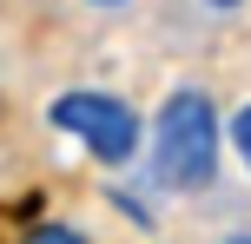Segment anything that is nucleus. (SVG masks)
I'll list each match as a JSON object with an SVG mask.
<instances>
[{
    "instance_id": "obj_1",
    "label": "nucleus",
    "mask_w": 251,
    "mask_h": 244,
    "mask_svg": "<svg viewBox=\"0 0 251 244\" xmlns=\"http://www.w3.org/2000/svg\"><path fill=\"white\" fill-rule=\"evenodd\" d=\"M152 178L165 192H205L218 178V112L199 86H178L152 126Z\"/></svg>"
},
{
    "instance_id": "obj_2",
    "label": "nucleus",
    "mask_w": 251,
    "mask_h": 244,
    "mask_svg": "<svg viewBox=\"0 0 251 244\" xmlns=\"http://www.w3.org/2000/svg\"><path fill=\"white\" fill-rule=\"evenodd\" d=\"M53 126L73 132L100 165H126V158L139 152V112L126 99H113V92H86V86L60 92V99H53Z\"/></svg>"
},
{
    "instance_id": "obj_3",
    "label": "nucleus",
    "mask_w": 251,
    "mask_h": 244,
    "mask_svg": "<svg viewBox=\"0 0 251 244\" xmlns=\"http://www.w3.org/2000/svg\"><path fill=\"white\" fill-rule=\"evenodd\" d=\"M26 244H86L73 231V224H33V231H26Z\"/></svg>"
},
{
    "instance_id": "obj_4",
    "label": "nucleus",
    "mask_w": 251,
    "mask_h": 244,
    "mask_svg": "<svg viewBox=\"0 0 251 244\" xmlns=\"http://www.w3.org/2000/svg\"><path fill=\"white\" fill-rule=\"evenodd\" d=\"M231 145H238V158H245V172H251V106L231 112Z\"/></svg>"
},
{
    "instance_id": "obj_5",
    "label": "nucleus",
    "mask_w": 251,
    "mask_h": 244,
    "mask_svg": "<svg viewBox=\"0 0 251 244\" xmlns=\"http://www.w3.org/2000/svg\"><path fill=\"white\" fill-rule=\"evenodd\" d=\"M225 244H251V231H231V238H225Z\"/></svg>"
},
{
    "instance_id": "obj_6",
    "label": "nucleus",
    "mask_w": 251,
    "mask_h": 244,
    "mask_svg": "<svg viewBox=\"0 0 251 244\" xmlns=\"http://www.w3.org/2000/svg\"><path fill=\"white\" fill-rule=\"evenodd\" d=\"M205 7H238V0H205Z\"/></svg>"
},
{
    "instance_id": "obj_7",
    "label": "nucleus",
    "mask_w": 251,
    "mask_h": 244,
    "mask_svg": "<svg viewBox=\"0 0 251 244\" xmlns=\"http://www.w3.org/2000/svg\"><path fill=\"white\" fill-rule=\"evenodd\" d=\"M93 7H126V0H93Z\"/></svg>"
}]
</instances>
